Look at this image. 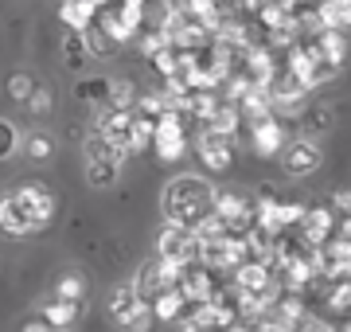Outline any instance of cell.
<instances>
[{
	"label": "cell",
	"mask_w": 351,
	"mask_h": 332,
	"mask_svg": "<svg viewBox=\"0 0 351 332\" xmlns=\"http://www.w3.org/2000/svg\"><path fill=\"white\" fill-rule=\"evenodd\" d=\"M215 200L211 184L199 176H176L168 188H164V215H168V227H188L199 230L207 219L215 215Z\"/></svg>",
	"instance_id": "6da1fadb"
},
{
	"label": "cell",
	"mask_w": 351,
	"mask_h": 332,
	"mask_svg": "<svg viewBox=\"0 0 351 332\" xmlns=\"http://www.w3.org/2000/svg\"><path fill=\"white\" fill-rule=\"evenodd\" d=\"M55 215V200L47 188H20L0 204V227L8 235H32L43 230Z\"/></svg>",
	"instance_id": "7a4b0ae2"
},
{
	"label": "cell",
	"mask_w": 351,
	"mask_h": 332,
	"mask_svg": "<svg viewBox=\"0 0 351 332\" xmlns=\"http://www.w3.org/2000/svg\"><path fill=\"white\" fill-rule=\"evenodd\" d=\"M133 289L141 294L145 305H152V301H160L164 294L180 289V266L164 262V258H149V262H141L137 278H133Z\"/></svg>",
	"instance_id": "3957f363"
},
{
	"label": "cell",
	"mask_w": 351,
	"mask_h": 332,
	"mask_svg": "<svg viewBox=\"0 0 351 332\" xmlns=\"http://www.w3.org/2000/svg\"><path fill=\"white\" fill-rule=\"evenodd\" d=\"M106 313L113 317V324H121L125 332H145L152 320V305L141 301V294L133 285H117L106 301Z\"/></svg>",
	"instance_id": "277c9868"
},
{
	"label": "cell",
	"mask_w": 351,
	"mask_h": 332,
	"mask_svg": "<svg viewBox=\"0 0 351 332\" xmlns=\"http://www.w3.org/2000/svg\"><path fill=\"white\" fill-rule=\"evenodd\" d=\"M199 230H188V227H164L160 239H156V258L172 262V266H195L199 262Z\"/></svg>",
	"instance_id": "5b68a950"
},
{
	"label": "cell",
	"mask_w": 351,
	"mask_h": 332,
	"mask_svg": "<svg viewBox=\"0 0 351 332\" xmlns=\"http://www.w3.org/2000/svg\"><path fill=\"white\" fill-rule=\"evenodd\" d=\"M219 289L223 285L215 281V270H207L203 262L180 270V294L188 297V301H195V305H211L215 297H219Z\"/></svg>",
	"instance_id": "8992f818"
},
{
	"label": "cell",
	"mask_w": 351,
	"mask_h": 332,
	"mask_svg": "<svg viewBox=\"0 0 351 332\" xmlns=\"http://www.w3.org/2000/svg\"><path fill=\"white\" fill-rule=\"evenodd\" d=\"M152 149L160 161H180V156L188 153V137H184V117L180 114H164L156 121V141H152Z\"/></svg>",
	"instance_id": "52a82bcc"
},
{
	"label": "cell",
	"mask_w": 351,
	"mask_h": 332,
	"mask_svg": "<svg viewBox=\"0 0 351 332\" xmlns=\"http://www.w3.org/2000/svg\"><path fill=\"white\" fill-rule=\"evenodd\" d=\"M324 153H320V145L308 137H297L285 145V153H281V165H285L289 176H313L316 168H320Z\"/></svg>",
	"instance_id": "ba28073f"
},
{
	"label": "cell",
	"mask_w": 351,
	"mask_h": 332,
	"mask_svg": "<svg viewBox=\"0 0 351 332\" xmlns=\"http://www.w3.org/2000/svg\"><path fill=\"white\" fill-rule=\"evenodd\" d=\"M195 149H199L203 165L215 168V172L230 168V161H234V137H223V133H211V129H199Z\"/></svg>",
	"instance_id": "9c48e42d"
},
{
	"label": "cell",
	"mask_w": 351,
	"mask_h": 332,
	"mask_svg": "<svg viewBox=\"0 0 351 332\" xmlns=\"http://www.w3.org/2000/svg\"><path fill=\"white\" fill-rule=\"evenodd\" d=\"M297 239H301L304 246H313V250H320V246L332 243V211L328 207H308L301 219V227H297Z\"/></svg>",
	"instance_id": "30bf717a"
},
{
	"label": "cell",
	"mask_w": 351,
	"mask_h": 332,
	"mask_svg": "<svg viewBox=\"0 0 351 332\" xmlns=\"http://www.w3.org/2000/svg\"><path fill=\"white\" fill-rule=\"evenodd\" d=\"M254 153L258 156H277V153H285V129H281V121L277 117H265V121H258L254 126Z\"/></svg>",
	"instance_id": "8fae6325"
},
{
	"label": "cell",
	"mask_w": 351,
	"mask_h": 332,
	"mask_svg": "<svg viewBox=\"0 0 351 332\" xmlns=\"http://www.w3.org/2000/svg\"><path fill=\"white\" fill-rule=\"evenodd\" d=\"M316 16H320L324 32H343V27H351V0H320Z\"/></svg>",
	"instance_id": "7c38bea8"
},
{
	"label": "cell",
	"mask_w": 351,
	"mask_h": 332,
	"mask_svg": "<svg viewBox=\"0 0 351 332\" xmlns=\"http://www.w3.org/2000/svg\"><path fill=\"white\" fill-rule=\"evenodd\" d=\"M94 12H98V8H94V4H90V0H63V24L71 27V32H90V27L98 24V20H94Z\"/></svg>",
	"instance_id": "4fadbf2b"
},
{
	"label": "cell",
	"mask_w": 351,
	"mask_h": 332,
	"mask_svg": "<svg viewBox=\"0 0 351 332\" xmlns=\"http://www.w3.org/2000/svg\"><path fill=\"white\" fill-rule=\"evenodd\" d=\"M316 47V55L324 59V63H332V67H339L343 63V55H348V39H343V32H320L316 39H308Z\"/></svg>",
	"instance_id": "5bb4252c"
},
{
	"label": "cell",
	"mask_w": 351,
	"mask_h": 332,
	"mask_svg": "<svg viewBox=\"0 0 351 332\" xmlns=\"http://www.w3.org/2000/svg\"><path fill=\"white\" fill-rule=\"evenodd\" d=\"M239 121H242V110L234 102H219V110L211 114V121L203 129H211V133H223V137H234L239 133Z\"/></svg>",
	"instance_id": "9a60e30c"
},
{
	"label": "cell",
	"mask_w": 351,
	"mask_h": 332,
	"mask_svg": "<svg viewBox=\"0 0 351 332\" xmlns=\"http://www.w3.org/2000/svg\"><path fill=\"white\" fill-rule=\"evenodd\" d=\"M43 320H47V324H51L55 332L71 329V324L78 320V301H59V297H55V301H51V305L43 309Z\"/></svg>",
	"instance_id": "2e32d148"
},
{
	"label": "cell",
	"mask_w": 351,
	"mask_h": 332,
	"mask_svg": "<svg viewBox=\"0 0 351 332\" xmlns=\"http://www.w3.org/2000/svg\"><path fill=\"white\" fill-rule=\"evenodd\" d=\"M184 305H188V297L180 294V289H172V294H164L160 301H152V317L156 320H176L180 313H184Z\"/></svg>",
	"instance_id": "e0dca14e"
},
{
	"label": "cell",
	"mask_w": 351,
	"mask_h": 332,
	"mask_svg": "<svg viewBox=\"0 0 351 332\" xmlns=\"http://www.w3.org/2000/svg\"><path fill=\"white\" fill-rule=\"evenodd\" d=\"M184 332H223V324H219L211 305H195V313L184 320Z\"/></svg>",
	"instance_id": "ac0fdd59"
},
{
	"label": "cell",
	"mask_w": 351,
	"mask_h": 332,
	"mask_svg": "<svg viewBox=\"0 0 351 332\" xmlns=\"http://www.w3.org/2000/svg\"><path fill=\"white\" fill-rule=\"evenodd\" d=\"M82 36H86V51H94V55H113V43H117V39H113L101 24H94L90 32H82Z\"/></svg>",
	"instance_id": "d6986e66"
},
{
	"label": "cell",
	"mask_w": 351,
	"mask_h": 332,
	"mask_svg": "<svg viewBox=\"0 0 351 332\" xmlns=\"http://www.w3.org/2000/svg\"><path fill=\"white\" fill-rule=\"evenodd\" d=\"M20 149V137H16V126L12 121H4L0 117V161H8V156Z\"/></svg>",
	"instance_id": "ffe728a7"
},
{
	"label": "cell",
	"mask_w": 351,
	"mask_h": 332,
	"mask_svg": "<svg viewBox=\"0 0 351 332\" xmlns=\"http://www.w3.org/2000/svg\"><path fill=\"white\" fill-rule=\"evenodd\" d=\"M110 110H125L129 114V106H133V86H129V82H113L110 86Z\"/></svg>",
	"instance_id": "44dd1931"
},
{
	"label": "cell",
	"mask_w": 351,
	"mask_h": 332,
	"mask_svg": "<svg viewBox=\"0 0 351 332\" xmlns=\"http://www.w3.org/2000/svg\"><path fill=\"white\" fill-rule=\"evenodd\" d=\"M8 94H12L16 102H27V98L36 94V82H32L27 75H12L8 78Z\"/></svg>",
	"instance_id": "7402d4cb"
},
{
	"label": "cell",
	"mask_w": 351,
	"mask_h": 332,
	"mask_svg": "<svg viewBox=\"0 0 351 332\" xmlns=\"http://www.w3.org/2000/svg\"><path fill=\"white\" fill-rule=\"evenodd\" d=\"M55 294H59V301H78V297H82V278H78V274L63 278V281H59V289H55Z\"/></svg>",
	"instance_id": "603a6c76"
},
{
	"label": "cell",
	"mask_w": 351,
	"mask_h": 332,
	"mask_svg": "<svg viewBox=\"0 0 351 332\" xmlns=\"http://www.w3.org/2000/svg\"><path fill=\"white\" fill-rule=\"evenodd\" d=\"M27 156H32V161H47L51 156V137H43V133L27 137Z\"/></svg>",
	"instance_id": "cb8c5ba5"
},
{
	"label": "cell",
	"mask_w": 351,
	"mask_h": 332,
	"mask_svg": "<svg viewBox=\"0 0 351 332\" xmlns=\"http://www.w3.org/2000/svg\"><path fill=\"white\" fill-rule=\"evenodd\" d=\"M24 332H55V329H51L47 320H27V324H24Z\"/></svg>",
	"instance_id": "d4e9b609"
},
{
	"label": "cell",
	"mask_w": 351,
	"mask_h": 332,
	"mask_svg": "<svg viewBox=\"0 0 351 332\" xmlns=\"http://www.w3.org/2000/svg\"><path fill=\"white\" fill-rule=\"evenodd\" d=\"M47 106H51V98H47V94H36V102H32V110H36V114H47Z\"/></svg>",
	"instance_id": "484cf974"
}]
</instances>
